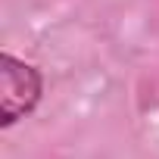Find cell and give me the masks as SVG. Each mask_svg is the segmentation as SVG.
<instances>
[{
    "label": "cell",
    "instance_id": "6da1fadb",
    "mask_svg": "<svg viewBox=\"0 0 159 159\" xmlns=\"http://www.w3.org/2000/svg\"><path fill=\"white\" fill-rule=\"evenodd\" d=\"M41 88V72L31 62L16 59L13 53H0V125L10 128L25 119L38 106Z\"/></svg>",
    "mask_w": 159,
    "mask_h": 159
}]
</instances>
